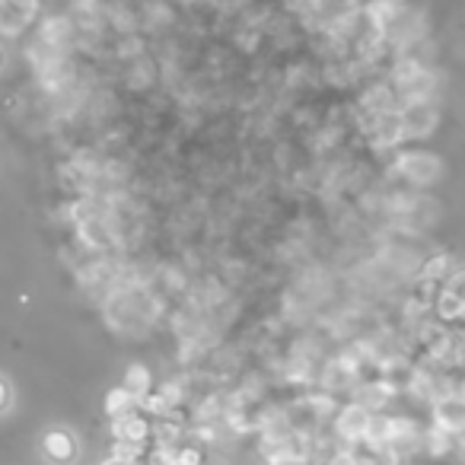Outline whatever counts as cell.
I'll return each instance as SVG.
<instances>
[{
	"instance_id": "cell-13",
	"label": "cell",
	"mask_w": 465,
	"mask_h": 465,
	"mask_svg": "<svg viewBox=\"0 0 465 465\" xmlns=\"http://www.w3.org/2000/svg\"><path fill=\"white\" fill-rule=\"evenodd\" d=\"M0 70H4V51H0Z\"/></svg>"
},
{
	"instance_id": "cell-5",
	"label": "cell",
	"mask_w": 465,
	"mask_h": 465,
	"mask_svg": "<svg viewBox=\"0 0 465 465\" xmlns=\"http://www.w3.org/2000/svg\"><path fill=\"white\" fill-rule=\"evenodd\" d=\"M433 427L452 433V437H465V402L456 392L433 402Z\"/></svg>"
},
{
	"instance_id": "cell-1",
	"label": "cell",
	"mask_w": 465,
	"mask_h": 465,
	"mask_svg": "<svg viewBox=\"0 0 465 465\" xmlns=\"http://www.w3.org/2000/svg\"><path fill=\"white\" fill-rule=\"evenodd\" d=\"M395 176H402L412 185H433L443 176V163L440 156L427 150H398L395 153Z\"/></svg>"
},
{
	"instance_id": "cell-12",
	"label": "cell",
	"mask_w": 465,
	"mask_h": 465,
	"mask_svg": "<svg viewBox=\"0 0 465 465\" xmlns=\"http://www.w3.org/2000/svg\"><path fill=\"white\" fill-rule=\"evenodd\" d=\"M99 465H131V462H122V459H115V456H108V459H102Z\"/></svg>"
},
{
	"instance_id": "cell-10",
	"label": "cell",
	"mask_w": 465,
	"mask_h": 465,
	"mask_svg": "<svg viewBox=\"0 0 465 465\" xmlns=\"http://www.w3.org/2000/svg\"><path fill=\"white\" fill-rule=\"evenodd\" d=\"M424 446L431 456H437V459H443V456H450V452H456L459 450V437H452V433H446V431H440V427H431V431L424 433Z\"/></svg>"
},
{
	"instance_id": "cell-4",
	"label": "cell",
	"mask_w": 465,
	"mask_h": 465,
	"mask_svg": "<svg viewBox=\"0 0 465 465\" xmlns=\"http://www.w3.org/2000/svg\"><path fill=\"white\" fill-rule=\"evenodd\" d=\"M77 452H80V446H77V437L68 427H48V431L42 433V456H45L48 462L70 465L77 459Z\"/></svg>"
},
{
	"instance_id": "cell-8",
	"label": "cell",
	"mask_w": 465,
	"mask_h": 465,
	"mask_svg": "<svg viewBox=\"0 0 465 465\" xmlns=\"http://www.w3.org/2000/svg\"><path fill=\"white\" fill-rule=\"evenodd\" d=\"M102 408H106V414L112 421H122V418H128V414H135V412H141V405H137V398L131 395L125 386H115L112 392L106 395V402H102Z\"/></svg>"
},
{
	"instance_id": "cell-7",
	"label": "cell",
	"mask_w": 465,
	"mask_h": 465,
	"mask_svg": "<svg viewBox=\"0 0 465 465\" xmlns=\"http://www.w3.org/2000/svg\"><path fill=\"white\" fill-rule=\"evenodd\" d=\"M115 443H147L153 440V421H147L141 412L128 414L122 421H112Z\"/></svg>"
},
{
	"instance_id": "cell-3",
	"label": "cell",
	"mask_w": 465,
	"mask_h": 465,
	"mask_svg": "<svg viewBox=\"0 0 465 465\" xmlns=\"http://www.w3.org/2000/svg\"><path fill=\"white\" fill-rule=\"evenodd\" d=\"M398 112H402L405 137H408V141H424L440 125L437 102H408V106H398Z\"/></svg>"
},
{
	"instance_id": "cell-11",
	"label": "cell",
	"mask_w": 465,
	"mask_h": 465,
	"mask_svg": "<svg viewBox=\"0 0 465 465\" xmlns=\"http://www.w3.org/2000/svg\"><path fill=\"white\" fill-rule=\"evenodd\" d=\"M10 405H14V386L7 377H0V414H7Z\"/></svg>"
},
{
	"instance_id": "cell-2",
	"label": "cell",
	"mask_w": 465,
	"mask_h": 465,
	"mask_svg": "<svg viewBox=\"0 0 465 465\" xmlns=\"http://www.w3.org/2000/svg\"><path fill=\"white\" fill-rule=\"evenodd\" d=\"M373 412L364 408L360 402H348L344 408H338L335 414V433L344 446H364L367 427H370Z\"/></svg>"
},
{
	"instance_id": "cell-6",
	"label": "cell",
	"mask_w": 465,
	"mask_h": 465,
	"mask_svg": "<svg viewBox=\"0 0 465 465\" xmlns=\"http://www.w3.org/2000/svg\"><path fill=\"white\" fill-rule=\"evenodd\" d=\"M39 14V0H0V33L20 35Z\"/></svg>"
},
{
	"instance_id": "cell-9",
	"label": "cell",
	"mask_w": 465,
	"mask_h": 465,
	"mask_svg": "<svg viewBox=\"0 0 465 465\" xmlns=\"http://www.w3.org/2000/svg\"><path fill=\"white\" fill-rule=\"evenodd\" d=\"M122 386L137 398V405H141V398H147L150 392H153V373H150V367H144V364H131L128 370H125Z\"/></svg>"
}]
</instances>
